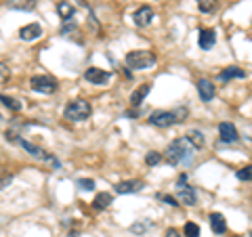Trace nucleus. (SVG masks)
Returning <instances> with one entry per match:
<instances>
[{
	"mask_svg": "<svg viewBox=\"0 0 252 237\" xmlns=\"http://www.w3.org/2000/svg\"><path fill=\"white\" fill-rule=\"evenodd\" d=\"M217 9V0H200V11L202 13H212Z\"/></svg>",
	"mask_w": 252,
	"mask_h": 237,
	"instance_id": "25",
	"label": "nucleus"
},
{
	"mask_svg": "<svg viewBox=\"0 0 252 237\" xmlns=\"http://www.w3.org/2000/svg\"><path fill=\"white\" fill-rule=\"evenodd\" d=\"M185 139H187L189 143H191L195 149H202V147H204V143H206V139H204V134H202L200 130H189Z\"/></svg>",
	"mask_w": 252,
	"mask_h": 237,
	"instance_id": "20",
	"label": "nucleus"
},
{
	"mask_svg": "<svg viewBox=\"0 0 252 237\" xmlns=\"http://www.w3.org/2000/svg\"><path fill=\"white\" fill-rule=\"evenodd\" d=\"M164 237H179V231H177V229H168Z\"/></svg>",
	"mask_w": 252,
	"mask_h": 237,
	"instance_id": "28",
	"label": "nucleus"
},
{
	"mask_svg": "<svg viewBox=\"0 0 252 237\" xmlns=\"http://www.w3.org/2000/svg\"><path fill=\"white\" fill-rule=\"evenodd\" d=\"M84 78L89 80L91 84H97V86H101V84H105L107 80H109V74L105 72V69H99V67H89L84 72Z\"/></svg>",
	"mask_w": 252,
	"mask_h": 237,
	"instance_id": "10",
	"label": "nucleus"
},
{
	"mask_svg": "<svg viewBox=\"0 0 252 237\" xmlns=\"http://www.w3.org/2000/svg\"><path fill=\"white\" fill-rule=\"evenodd\" d=\"M235 177H238L240 180H244V183H250L252 180V164L244 166V168H240L238 172H235Z\"/></svg>",
	"mask_w": 252,
	"mask_h": 237,
	"instance_id": "21",
	"label": "nucleus"
},
{
	"mask_svg": "<svg viewBox=\"0 0 252 237\" xmlns=\"http://www.w3.org/2000/svg\"><path fill=\"white\" fill-rule=\"evenodd\" d=\"M57 13H59V17L63 21H72L76 9H74V4H69V2H59L57 4Z\"/></svg>",
	"mask_w": 252,
	"mask_h": 237,
	"instance_id": "19",
	"label": "nucleus"
},
{
	"mask_svg": "<svg viewBox=\"0 0 252 237\" xmlns=\"http://www.w3.org/2000/svg\"><path fill=\"white\" fill-rule=\"evenodd\" d=\"M198 92H200V99L204 103H210L215 99V84H212L208 78H200L198 80Z\"/></svg>",
	"mask_w": 252,
	"mask_h": 237,
	"instance_id": "9",
	"label": "nucleus"
},
{
	"mask_svg": "<svg viewBox=\"0 0 252 237\" xmlns=\"http://www.w3.org/2000/svg\"><path fill=\"white\" fill-rule=\"evenodd\" d=\"M76 185L80 187L82 191H93V189H94V180L93 178H78Z\"/></svg>",
	"mask_w": 252,
	"mask_h": 237,
	"instance_id": "24",
	"label": "nucleus"
},
{
	"mask_svg": "<svg viewBox=\"0 0 252 237\" xmlns=\"http://www.w3.org/2000/svg\"><path fill=\"white\" fill-rule=\"evenodd\" d=\"M42 36V26L40 23H30V26L26 28H21L19 30V38L21 40H36V38H40Z\"/></svg>",
	"mask_w": 252,
	"mask_h": 237,
	"instance_id": "11",
	"label": "nucleus"
},
{
	"mask_svg": "<svg viewBox=\"0 0 252 237\" xmlns=\"http://www.w3.org/2000/svg\"><path fill=\"white\" fill-rule=\"evenodd\" d=\"M162 162V153H158V151H149L147 157H145V164L147 166H156V164H160Z\"/></svg>",
	"mask_w": 252,
	"mask_h": 237,
	"instance_id": "26",
	"label": "nucleus"
},
{
	"mask_svg": "<svg viewBox=\"0 0 252 237\" xmlns=\"http://www.w3.org/2000/svg\"><path fill=\"white\" fill-rule=\"evenodd\" d=\"M235 78H246V72H244L242 67L231 65V67H227V69H223V72L219 74L220 82H229V80H235Z\"/></svg>",
	"mask_w": 252,
	"mask_h": 237,
	"instance_id": "15",
	"label": "nucleus"
},
{
	"mask_svg": "<svg viewBox=\"0 0 252 237\" xmlns=\"http://www.w3.org/2000/svg\"><path fill=\"white\" fill-rule=\"evenodd\" d=\"M2 105L9 107V109H13V112H21V103H19V101L6 97V94H2Z\"/></svg>",
	"mask_w": 252,
	"mask_h": 237,
	"instance_id": "23",
	"label": "nucleus"
},
{
	"mask_svg": "<svg viewBox=\"0 0 252 237\" xmlns=\"http://www.w3.org/2000/svg\"><path fill=\"white\" fill-rule=\"evenodd\" d=\"M219 137L223 143H235L240 134H238V128H235L231 122H220L219 124Z\"/></svg>",
	"mask_w": 252,
	"mask_h": 237,
	"instance_id": "7",
	"label": "nucleus"
},
{
	"mask_svg": "<svg viewBox=\"0 0 252 237\" xmlns=\"http://www.w3.org/2000/svg\"><path fill=\"white\" fill-rule=\"evenodd\" d=\"M217 42V34L215 30H200V49L210 51Z\"/></svg>",
	"mask_w": 252,
	"mask_h": 237,
	"instance_id": "14",
	"label": "nucleus"
},
{
	"mask_svg": "<svg viewBox=\"0 0 252 237\" xmlns=\"http://www.w3.org/2000/svg\"><path fill=\"white\" fill-rule=\"evenodd\" d=\"M30 86L34 92H40V94H53L57 90V82L51 76H34L30 80Z\"/></svg>",
	"mask_w": 252,
	"mask_h": 237,
	"instance_id": "5",
	"label": "nucleus"
},
{
	"mask_svg": "<svg viewBox=\"0 0 252 237\" xmlns=\"http://www.w3.org/2000/svg\"><path fill=\"white\" fill-rule=\"evenodd\" d=\"M145 229H147V225H135L132 227V231H145Z\"/></svg>",
	"mask_w": 252,
	"mask_h": 237,
	"instance_id": "29",
	"label": "nucleus"
},
{
	"mask_svg": "<svg viewBox=\"0 0 252 237\" xmlns=\"http://www.w3.org/2000/svg\"><path fill=\"white\" fill-rule=\"evenodd\" d=\"M114 202V195L112 193H107V191H103V193H97V197L93 200V208L94 210H105V208H109V204Z\"/></svg>",
	"mask_w": 252,
	"mask_h": 237,
	"instance_id": "18",
	"label": "nucleus"
},
{
	"mask_svg": "<svg viewBox=\"0 0 252 237\" xmlns=\"http://www.w3.org/2000/svg\"><path fill=\"white\" fill-rule=\"evenodd\" d=\"M89 116H91V105L84 99L69 101L65 109H63V118L67 122H84V120H89Z\"/></svg>",
	"mask_w": 252,
	"mask_h": 237,
	"instance_id": "4",
	"label": "nucleus"
},
{
	"mask_svg": "<svg viewBox=\"0 0 252 237\" xmlns=\"http://www.w3.org/2000/svg\"><path fill=\"white\" fill-rule=\"evenodd\" d=\"M6 6L13 11H34L36 0H6Z\"/></svg>",
	"mask_w": 252,
	"mask_h": 237,
	"instance_id": "17",
	"label": "nucleus"
},
{
	"mask_svg": "<svg viewBox=\"0 0 252 237\" xmlns=\"http://www.w3.org/2000/svg\"><path fill=\"white\" fill-rule=\"evenodd\" d=\"M208 223H210V229L215 231L217 235L220 233H225L227 231V220L223 214H219V212H212V214L208 216Z\"/></svg>",
	"mask_w": 252,
	"mask_h": 237,
	"instance_id": "12",
	"label": "nucleus"
},
{
	"mask_svg": "<svg viewBox=\"0 0 252 237\" xmlns=\"http://www.w3.org/2000/svg\"><path fill=\"white\" fill-rule=\"evenodd\" d=\"M154 63H156V55L152 51H130L124 57V67L135 69V72L152 67Z\"/></svg>",
	"mask_w": 252,
	"mask_h": 237,
	"instance_id": "3",
	"label": "nucleus"
},
{
	"mask_svg": "<svg viewBox=\"0 0 252 237\" xmlns=\"http://www.w3.org/2000/svg\"><path fill=\"white\" fill-rule=\"evenodd\" d=\"M195 155V147L189 143L187 139H175L170 141V145L166 147V153H164V160L170 166H179V164H191Z\"/></svg>",
	"mask_w": 252,
	"mask_h": 237,
	"instance_id": "1",
	"label": "nucleus"
},
{
	"mask_svg": "<svg viewBox=\"0 0 252 237\" xmlns=\"http://www.w3.org/2000/svg\"><path fill=\"white\" fill-rule=\"evenodd\" d=\"M141 189H143V183L141 180H124V183H118L116 185V193H139Z\"/></svg>",
	"mask_w": 252,
	"mask_h": 237,
	"instance_id": "13",
	"label": "nucleus"
},
{
	"mask_svg": "<svg viewBox=\"0 0 252 237\" xmlns=\"http://www.w3.org/2000/svg\"><path fill=\"white\" fill-rule=\"evenodd\" d=\"M149 90H152V84H143V86H139V89L130 94V105H132V107H139L141 103H143V99L149 94Z\"/></svg>",
	"mask_w": 252,
	"mask_h": 237,
	"instance_id": "16",
	"label": "nucleus"
},
{
	"mask_svg": "<svg viewBox=\"0 0 252 237\" xmlns=\"http://www.w3.org/2000/svg\"><path fill=\"white\" fill-rule=\"evenodd\" d=\"M132 19H135V23L139 28H147L149 23H152V19H154V9L152 6H147V4L139 6V9L135 11V15H132Z\"/></svg>",
	"mask_w": 252,
	"mask_h": 237,
	"instance_id": "8",
	"label": "nucleus"
},
{
	"mask_svg": "<svg viewBox=\"0 0 252 237\" xmlns=\"http://www.w3.org/2000/svg\"><path fill=\"white\" fill-rule=\"evenodd\" d=\"M156 197H158V200H160V202H166L168 204V206H179V200H177V197H172V195H166V193H156Z\"/></svg>",
	"mask_w": 252,
	"mask_h": 237,
	"instance_id": "27",
	"label": "nucleus"
},
{
	"mask_svg": "<svg viewBox=\"0 0 252 237\" xmlns=\"http://www.w3.org/2000/svg\"><path fill=\"white\" fill-rule=\"evenodd\" d=\"M175 193H177V200L181 204H185V206H195V204H198V193H195V189L185 185V183H177Z\"/></svg>",
	"mask_w": 252,
	"mask_h": 237,
	"instance_id": "6",
	"label": "nucleus"
},
{
	"mask_svg": "<svg viewBox=\"0 0 252 237\" xmlns=\"http://www.w3.org/2000/svg\"><path fill=\"white\" fill-rule=\"evenodd\" d=\"M187 107H179V109H162V112H154L149 116V124L156 126V128H168V126H175L185 122L187 118Z\"/></svg>",
	"mask_w": 252,
	"mask_h": 237,
	"instance_id": "2",
	"label": "nucleus"
},
{
	"mask_svg": "<svg viewBox=\"0 0 252 237\" xmlns=\"http://www.w3.org/2000/svg\"><path fill=\"white\" fill-rule=\"evenodd\" d=\"M69 237H80V233H78V231L76 233H69Z\"/></svg>",
	"mask_w": 252,
	"mask_h": 237,
	"instance_id": "30",
	"label": "nucleus"
},
{
	"mask_svg": "<svg viewBox=\"0 0 252 237\" xmlns=\"http://www.w3.org/2000/svg\"><path fill=\"white\" fill-rule=\"evenodd\" d=\"M183 233H185V237H200V227L195 223H187L183 227Z\"/></svg>",
	"mask_w": 252,
	"mask_h": 237,
	"instance_id": "22",
	"label": "nucleus"
}]
</instances>
